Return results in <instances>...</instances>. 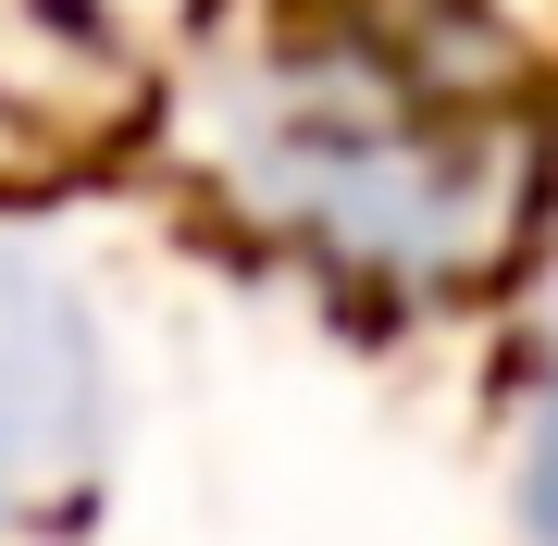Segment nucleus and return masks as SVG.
<instances>
[{
    "label": "nucleus",
    "instance_id": "1",
    "mask_svg": "<svg viewBox=\"0 0 558 546\" xmlns=\"http://www.w3.org/2000/svg\"><path fill=\"white\" fill-rule=\"evenodd\" d=\"M546 522H558V435H546Z\"/></svg>",
    "mask_w": 558,
    "mask_h": 546
}]
</instances>
